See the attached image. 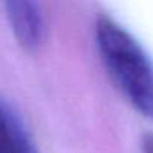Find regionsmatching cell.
Masks as SVG:
<instances>
[{
  "label": "cell",
  "mask_w": 153,
  "mask_h": 153,
  "mask_svg": "<svg viewBox=\"0 0 153 153\" xmlns=\"http://www.w3.org/2000/svg\"><path fill=\"white\" fill-rule=\"evenodd\" d=\"M96 42L114 85L139 114L153 121V61L146 51L108 16L97 18Z\"/></svg>",
  "instance_id": "6da1fadb"
},
{
  "label": "cell",
  "mask_w": 153,
  "mask_h": 153,
  "mask_svg": "<svg viewBox=\"0 0 153 153\" xmlns=\"http://www.w3.org/2000/svg\"><path fill=\"white\" fill-rule=\"evenodd\" d=\"M142 151L144 153H153V133H146L142 137Z\"/></svg>",
  "instance_id": "277c9868"
},
{
  "label": "cell",
  "mask_w": 153,
  "mask_h": 153,
  "mask_svg": "<svg viewBox=\"0 0 153 153\" xmlns=\"http://www.w3.org/2000/svg\"><path fill=\"white\" fill-rule=\"evenodd\" d=\"M2 4L11 31L20 47L27 52L38 51L43 45L47 34L38 0H2Z\"/></svg>",
  "instance_id": "7a4b0ae2"
},
{
  "label": "cell",
  "mask_w": 153,
  "mask_h": 153,
  "mask_svg": "<svg viewBox=\"0 0 153 153\" xmlns=\"http://www.w3.org/2000/svg\"><path fill=\"white\" fill-rule=\"evenodd\" d=\"M0 153H38L18 114L0 99Z\"/></svg>",
  "instance_id": "3957f363"
}]
</instances>
